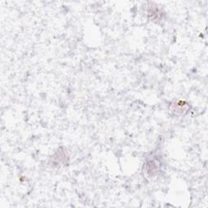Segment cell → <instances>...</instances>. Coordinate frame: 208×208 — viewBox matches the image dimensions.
Instances as JSON below:
<instances>
[{
	"label": "cell",
	"instance_id": "1",
	"mask_svg": "<svg viewBox=\"0 0 208 208\" xmlns=\"http://www.w3.org/2000/svg\"><path fill=\"white\" fill-rule=\"evenodd\" d=\"M176 105H172L174 107L173 111H175L176 113H178L180 112L181 114H182L184 111H185V104H184L183 102H179V103H176Z\"/></svg>",
	"mask_w": 208,
	"mask_h": 208
}]
</instances>
